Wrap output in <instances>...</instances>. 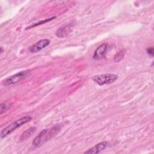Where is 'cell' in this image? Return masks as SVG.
<instances>
[{
  "label": "cell",
  "mask_w": 154,
  "mask_h": 154,
  "mask_svg": "<svg viewBox=\"0 0 154 154\" xmlns=\"http://www.w3.org/2000/svg\"><path fill=\"white\" fill-rule=\"evenodd\" d=\"M108 143L106 141H102L96 144L93 147L85 151L84 153H98L104 150L107 146Z\"/></svg>",
  "instance_id": "ba28073f"
},
{
  "label": "cell",
  "mask_w": 154,
  "mask_h": 154,
  "mask_svg": "<svg viewBox=\"0 0 154 154\" xmlns=\"http://www.w3.org/2000/svg\"><path fill=\"white\" fill-rule=\"evenodd\" d=\"M55 16H54V17H52L49 18V19H46L42 20H41V21H40V22H37V23H34V25H32L31 26H29V27L26 28V29L31 28H32V27H35V26H38V25H42V24L45 23H46V22H49V21H51V20H53V19H55Z\"/></svg>",
  "instance_id": "8fae6325"
},
{
  "label": "cell",
  "mask_w": 154,
  "mask_h": 154,
  "mask_svg": "<svg viewBox=\"0 0 154 154\" xmlns=\"http://www.w3.org/2000/svg\"><path fill=\"white\" fill-rule=\"evenodd\" d=\"M147 53L150 55L153 56V48H149L147 49Z\"/></svg>",
  "instance_id": "7c38bea8"
},
{
  "label": "cell",
  "mask_w": 154,
  "mask_h": 154,
  "mask_svg": "<svg viewBox=\"0 0 154 154\" xmlns=\"http://www.w3.org/2000/svg\"><path fill=\"white\" fill-rule=\"evenodd\" d=\"M6 105L5 103H1V114L3 112V111H5L6 110Z\"/></svg>",
  "instance_id": "4fadbf2b"
},
{
  "label": "cell",
  "mask_w": 154,
  "mask_h": 154,
  "mask_svg": "<svg viewBox=\"0 0 154 154\" xmlns=\"http://www.w3.org/2000/svg\"><path fill=\"white\" fill-rule=\"evenodd\" d=\"M28 72V70H23L17 72V73L10 76H8L5 79H4L2 81V84L5 85H10L17 83L26 76Z\"/></svg>",
  "instance_id": "277c9868"
},
{
  "label": "cell",
  "mask_w": 154,
  "mask_h": 154,
  "mask_svg": "<svg viewBox=\"0 0 154 154\" xmlns=\"http://www.w3.org/2000/svg\"><path fill=\"white\" fill-rule=\"evenodd\" d=\"M31 120V117L29 116H26L19 119L16 120V121L8 125L7 126H6L5 128H4L2 130V131L1 132V138H5L8 135H9L12 132H13L14 130H16L17 128H18L22 125L29 122Z\"/></svg>",
  "instance_id": "7a4b0ae2"
},
{
  "label": "cell",
  "mask_w": 154,
  "mask_h": 154,
  "mask_svg": "<svg viewBox=\"0 0 154 154\" xmlns=\"http://www.w3.org/2000/svg\"><path fill=\"white\" fill-rule=\"evenodd\" d=\"M36 130V128L35 126H32L30 127L29 128L27 129L25 131H24L20 137V140L22 141V140H25L26 139H27L28 138H29L30 136H31V135Z\"/></svg>",
  "instance_id": "9c48e42d"
},
{
  "label": "cell",
  "mask_w": 154,
  "mask_h": 154,
  "mask_svg": "<svg viewBox=\"0 0 154 154\" xmlns=\"http://www.w3.org/2000/svg\"><path fill=\"white\" fill-rule=\"evenodd\" d=\"M73 25L72 23H68L63 26L59 28L55 32V35L60 38L65 37L68 35L72 31Z\"/></svg>",
  "instance_id": "52a82bcc"
},
{
  "label": "cell",
  "mask_w": 154,
  "mask_h": 154,
  "mask_svg": "<svg viewBox=\"0 0 154 154\" xmlns=\"http://www.w3.org/2000/svg\"><path fill=\"white\" fill-rule=\"evenodd\" d=\"M125 54V50H122L120 51H119V52H117L116 54V55H115L114 58V60L116 62H119L121 60H122L124 58Z\"/></svg>",
  "instance_id": "30bf717a"
},
{
  "label": "cell",
  "mask_w": 154,
  "mask_h": 154,
  "mask_svg": "<svg viewBox=\"0 0 154 154\" xmlns=\"http://www.w3.org/2000/svg\"><path fill=\"white\" fill-rule=\"evenodd\" d=\"M108 49V45L106 43H103L99 46L94 52L93 56V59L96 60H99L103 58L106 55Z\"/></svg>",
  "instance_id": "8992f818"
},
{
  "label": "cell",
  "mask_w": 154,
  "mask_h": 154,
  "mask_svg": "<svg viewBox=\"0 0 154 154\" xmlns=\"http://www.w3.org/2000/svg\"><path fill=\"white\" fill-rule=\"evenodd\" d=\"M60 125H56L51 128L43 129L33 140L32 145L35 147L42 146L55 136L60 130Z\"/></svg>",
  "instance_id": "6da1fadb"
},
{
  "label": "cell",
  "mask_w": 154,
  "mask_h": 154,
  "mask_svg": "<svg viewBox=\"0 0 154 154\" xmlns=\"http://www.w3.org/2000/svg\"><path fill=\"white\" fill-rule=\"evenodd\" d=\"M50 42L51 41L49 39L45 38L40 40L35 43H34V45H32V46H31L29 48V51L31 53H35L39 52L44 48H45L46 47H47L50 44Z\"/></svg>",
  "instance_id": "5b68a950"
},
{
  "label": "cell",
  "mask_w": 154,
  "mask_h": 154,
  "mask_svg": "<svg viewBox=\"0 0 154 154\" xmlns=\"http://www.w3.org/2000/svg\"><path fill=\"white\" fill-rule=\"evenodd\" d=\"M118 79V76L113 73H105L95 75L92 78L93 81L99 85L110 84Z\"/></svg>",
  "instance_id": "3957f363"
}]
</instances>
